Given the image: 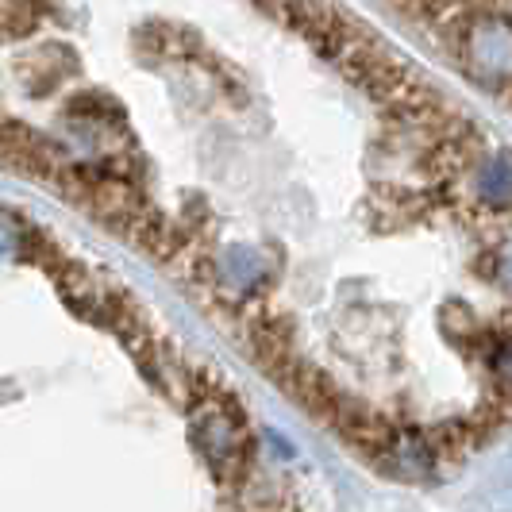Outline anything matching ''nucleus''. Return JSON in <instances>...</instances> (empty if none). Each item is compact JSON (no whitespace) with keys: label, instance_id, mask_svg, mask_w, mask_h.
I'll return each mask as SVG.
<instances>
[{"label":"nucleus","instance_id":"obj_1","mask_svg":"<svg viewBox=\"0 0 512 512\" xmlns=\"http://www.w3.org/2000/svg\"><path fill=\"white\" fill-rule=\"evenodd\" d=\"M478 193L489 208H512V154H493L482 166Z\"/></svg>","mask_w":512,"mask_h":512},{"label":"nucleus","instance_id":"obj_2","mask_svg":"<svg viewBox=\"0 0 512 512\" xmlns=\"http://www.w3.org/2000/svg\"><path fill=\"white\" fill-rule=\"evenodd\" d=\"M389 466L401 474V478H420L432 470V451L420 436H405L397 443H389Z\"/></svg>","mask_w":512,"mask_h":512},{"label":"nucleus","instance_id":"obj_3","mask_svg":"<svg viewBox=\"0 0 512 512\" xmlns=\"http://www.w3.org/2000/svg\"><path fill=\"white\" fill-rule=\"evenodd\" d=\"M35 20V0H0V35H27Z\"/></svg>","mask_w":512,"mask_h":512},{"label":"nucleus","instance_id":"obj_4","mask_svg":"<svg viewBox=\"0 0 512 512\" xmlns=\"http://www.w3.org/2000/svg\"><path fill=\"white\" fill-rule=\"evenodd\" d=\"M493 370H497V378H501V382H512V339L493 351Z\"/></svg>","mask_w":512,"mask_h":512},{"label":"nucleus","instance_id":"obj_5","mask_svg":"<svg viewBox=\"0 0 512 512\" xmlns=\"http://www.w3.org/2000/svg\"><path fill=\"white\" fill-rule=\"evenodd\" d=\"M501 278H505V285L512 289V243L505 247V255H501Z\"/></svg>","mask_w":512,"mask_h":512}]
</instances>
